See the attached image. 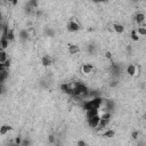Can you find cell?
<instances>
[{
  "mask_svg": "<svg viewBox=\"0 0 146 146\" xmlns=\"http://www.w3.org/2000/svg\"><path fill=\"white\" fill-rule=\"evenodd\" d=\"M88 87L81 82H74L72 84V96L74 97H85L88 96Z\"/></svg>",
  "mask_w": 146,
  "mask_h": 146,
  "instance_id": "1",
  "label": "cell"
},
{
  "mask_svg": "<svg viewBox=\"0 0 146 146\" xmlns=\"http://www.w3.org/2000/svg\"><path fill=\"white\" fill-rule=\"evenodd\" d=\"M103 101H104V99H103L101 96L94 97V98H91L90 101H86V102L84 103V109H85L86 111H87V110H91V109L98 110V109L102 106Z\"/></svg>",
  "mask_w": 146,
  "mask_h": 146,
  "instance_id": "2",
  "label": "cell"
},
{
  "mask_svg": "<svg viewBox=\"0 0 146 146\" xmlns=\"http://www.w3.org/2000/svg\"><path fill=\"white\" fill-rule=\"evenodd\" d=\"M111 113L110 112H106V113H104L103 115H101V120H99V123H98V126H97V129H104L109 123H110V121H111Z\"/></svg>",
  "mask_w": 146,
  "mask_h": 146,
  "instance_id": "3",
  "label": "cell"
},
{
  "mask_svg": "<svg viewBox=\"0 0 146 146\" xmlns=\"http://www.w3.org/2000/svg\"><path fill=\"white\" fill-rule=\"evenodd\" d=\"M87 120H88V126H89L90 128H97V126H98V123H99V120H101V115L97 114V115L87 118Z\"/></svg>",
  "mask_w": 146,
  "mask_h": 146,
  "instance_id": "4",
  "label": "cell"
},
{
  "mask_svg": "<svg viewBox=\"0 0 146 146\" xmlns=\"http://www.w3.org/2000/svg\"><path fill=\"white\" fill-rule=\"evenodd\" d=\"M67 30H68L70 32H77V31L80 30V25H79L77 22H74V21H71V22L67 24Z\"/></svg>",
  "mask_w": 146,
  "mask_h": 146,
  "instance_id": "5",
  "label": "cell"
},
{
  "mask_svg": "<svg viewBox=\"0 0 146 146\" xmlns=\"http://www.w3.org/2000/svg\"><path fill=\"white\" fill-rule=\"evenodd\" d=\"M62 90L65 93V94H68V95H72V84H64L61 86Z\"/></svg>",
  "mask_w": 146,
  "mask_h": 146,
  "instance_id": "6",
  "label": "cell"
},
{
  "mask_svg": "<svg viewBox=\"0 0 146 146\" xmlns=\"http://www.w3.org/2000/svg\"><path fill=\"white\" fill-rule=\"evenodd\" d=\"M82 72L84 73H86V74H88V73H91V71L94 70V66H93V64H90V63H87V64H84L82 65Z\"/></svg>",
  "mask_w": 146,
  "mask_h": 146,
  "instance_id": "7",
  "label": "cell"
},
{
  "mask_svg": "<svg viewBox=\"0 0 146 146\" xmlns=\"http://www.w3.org/2000/svg\"><path fill=\"white\" fill-rule=\"evenodd\" d=\"M79 51H80V48H79V46H77V45H70V46H68V53H70L71 55L78 54Z\"/></svg>",
  "mask_w": 146,
  "mask_h": 146,
  "instance_id": "8",
  "label": "cell"
},
{
  "mask_svg": "<svg viewBox=\"0 0 146 146\" xmlns=\"http://www.w3.org/2000/svg\"><path fill=\"white\" fill-rule=\"evenodd\" d=\"M8 45H9V41H8V39L6 37H1V38H0V48L5 50L8 47Z\"/></svg>",
  "mask_w": 146,
  "mask_h": 146,
  "instance_id": "9",
  "label": "cell"
},
{
  "mask_svg": "<svg viewBox=\"0 0 146 146\" xmlns=\"http://www.w3.org/2000/svg\"><path fill=\"white\" fill-rule=\"evenodd\" d=\"M113 29H114V31H115L116 33H120V34L124 32V26H123L122 24H120V23L113 24Z\"/></svg>",
  "mask_w": 146,
  "mask_h": 146,
  "instance_id": "10",
  "label": "cell"
},
{
  "mask_svg": "<svg viewBox=\"0 0 146 146\" xmlns=\"http://www.w3.org/2000/svg\"><path fill=\"white\" fill-rule=\"evenodd\" d=\"M13 128L8 124H3L1 127H0V135H6L8 131H11Z\"/></svg>",
  "mask_w": 146,
  "mask_h": 146,
  "instance_id": "11",
  "label": "cell"
},
{
  "mask_svg": "<svg viewBox=\"0 0 146 146\" xmlns=\"http://www.w3.org/2000/svg\"><path fill=\"white\" fill-rule=\"evenodd\" d=\"M20 39H21L22 42L28 41V39H29V33H28L26 30H22V31L20 32Z\"/></svg>",
  "mask_w": 146,
  "mask_h": 146,
  "instance_id": "12",
  "label": "cell"
},
{
  "mask_svg": "<svg viewBox=\"0 0 146 146\" xmlns=\"http://www.w3.org/2000/svg\"><path fill=\"white\" fill-rule=\"evenodd\" d=\"M51 63H53V59H51L50 56L46 55V56L42 57V65L43 66H49V65H51Z\"/></svg>",
  "mask_w": 146,
  "mask_h": 146,
  "instance_id": "13",
  "label": "cell"
},
{
  "mask_svg": "<svg viewBox=\"0 0 146 146\" xmlns=\"http://www.w3.org/2000/svg\"><path fill=\"white\" fill-rule=\"evenodd\" d=\"M8 78L7 70H0V84H3Z\"/></svg>",
  "mask_w": 146,
  "mask_h": 146,
  "instance_id": "14",
  "label": "cell"
},
{
  "mask_svg": "<svg viewBox=\"0 0 146 146\" xmlns=\"http://www.w3.org/2000/svg\"><path fill=\"white\" fill-rule=\"evenodd\" d=\"M127 73L129 76H135V73H136V66L135 65H128V67H127Z\"/></svg>",
  "mask_w": 146,
  "mask_h": 146,
  "instance_id": "15",
  "label": "cell"
},
{
  "mask_svg": "<svg viewBox=\"0 0 146 146\" xmlns=\"http://www.w3.org/2000/svg\"><path fill=\"white\" fill-rule=\"evenodd\" d=\"M135 21H136L137 23H143V22L145 21V15H144L143 13H138V14L135 16Z\"/></svg>",
  "mask_w": 146,
  "mask_h": 146,
  "instance_id": "16",
  "label": "cell"
},
{
  "mask_svg": "<svg viewBox=\"0 0 146 146\" xmlns=\"http://www.w3.org/2000/svg\"><path fill=\"white\" fill-rule=\"evenodd\" d=\"M7 59H8V57H7L6 51H5L4 49H0V62H1V63H5Z\"/></svg>",
  "mask_w": 146,
  "mask_h": 146,
  "instance_id": "17",
  "label": "cell"
},
{
  "mask_svg": "<svg viewBox=\"0 0 146 146\" xmlns=\"http://www.w3.org/2000/svg\"><path fill=\"white\" fill-rule=\"evenodd\" d=\"M86 112H87V118H90V116H94V115H97V114H99V113H98V110H96V109L87 110Z\"/></svg>",
  "mask_w": 146,
  "mask_h": 146,
  "instance_id": "18",
  "label": "cell"
},
{
  "mask_svg": "<svg viewBox=\"0 0 146 146\" xmlns=\"http://www.w3.org/2000/svg\"><path fill=\"white\" fill-rule=\"evenodd\" d=\"M7 39H8V41H13L15 39L14 30H8V32H7Z\"/></svg>",
  "mask_w": 146,
  "mask_h": 146,
  "instance_id": "19",
  "label": "cell"
},
{
  "mask_svg": "<svg viewBox=\"0 0 146 146\" xmlns=\"http://www.w3.org/2000/svg\"><path fill=\"white\" fill-rule=\"evenodd\" d=\"M114 136V131L113 130H107L106 132L103 134V137H106V138H111Z\"/></svg>",
  "mask_w": 146,
  "mask_h": 146,
  "instance_id": "20",
  "label": "cell"
},
{
  "mask_svg": "<svg viewBox=\"0 0 146 146\" xmlns=\"http://www.w3.org/2000/svg\"><path fill=\"white\" fill-rule=\"evenodd\" d=\"M29 6H31L32 8H37L38 7V0H29Z\"/></svg>",
  "mask_w": 146,
  "mask_h": 146,
  "instance_id": "21",
  "label": "cell"
},
{
  "mask_svg": "<svg viewBox=\"0 0 146 146\" xmlns=\"http://www.w3.org/2000/svg\"><path fill=\"white\" fill-rule=\"evenodd\" d=\"M136 32H137L138 34H140V36H145V34H146V29H145V28H138V29L136 30Z\"/></svg>",
  "mask_w": 146,
  "mask_h": 146,
  "instance_id": "22",
  "label": "cell"
},
{
  "mask_svg": "<svg viewBox=\"0 0 146 146\" xmlns=\"http://www.w3.org/2000/svg\"><path fill=\"white\" fill-rule=\"evenodd\" d=\"M131 39H132L134 41H138V39H139V37H138V33L136 32V30H134V31L131 32Z\"/></svg>",
  "mask_w": 146,
  "mask_h": 146,
  "instance_id": "23",
  "label": "cell"
},
{
  "mask_svg": "<svg viewBox=\"0 0 146 146\" xmlns=\"http://www.w3.org/2000/svg\"><path fill=\"white\" fill-rule=\"evenodd\" d=\"M88 51H89V53H91V54H94V53L96 51V49H95V46H94V45H90V46H88Z\"/></svg>",
  "mask_w": 146,
  "mask_h": 146,
  "instance_id": "24",
  "label": "cell"
},
{
  "mask_svg": "<svg viewBox=\"0 0 146 146\" xmlns=\"http://www.w3.org/2000/svg\"><path fill=\"white\" fill-rule=\"evenodd\" d=\"M105 57H106V58H111V57H112V54H111V51H106V54H105Z\"/></svg>",
  "mask_w": 146,
  "mask_h": 146,
  "instance_id": "25",
  "label": "cell"
},
{
  "mask_svg": "<svg viewBox=\"0 0 146 146\" xmlns=\"http://www.w3.org/2000/svg\"><path fill=\"white\" fill-rule=\"evenodd\" d=\"M4 86H3V84H0V94H3L4 93Z\"/></svg>",
  "mask_w": 146,
  "mask_h": 146,
  "instance_id": "26",
  "label": "cell"
},
{
  "mask_svg": "<svg viewBox=\"0 0 146 146\" xmlns=\"http://www.w3.org/2000/svg\"><path fill=\"white\" fill-rule=\"evenodd\" d=\"M137 136H138V132H137V131L132 132V138H134V139H136V138H137Z\"/></svg>",
  "mask_w": 146,
  "mask_h": 146,
  "instance_id": "27",
  "label": "cell"
},
{
  "mask_svg": "<svg viewBox=\"0 0 146 146\" xmlns=\"http://www.w3.org/2000/svg\"><path fill=\"white\" fill-rule=\"evenodd\" d=\"M78 145H79V146H84V145H86V143L82 141V140H80V141H78Z\"/></svg>",
  "mask_w": 146,
  "mask_h": 146,
  "instance_id": "28",
  "label": "cell"
},
{
  "mask_svg": "<svg viewBox=\"0 0 146 146\" xmlns=\"http://www.w3.org/2000/svg\"><path fill=\"white\" fill-rule=\"evenodd\" d=\"M17 1H18V0H12V3H13V5H16V4H17Z\"/></svg>",
  "mask_w": 146,
  "mask_h": 146,
  "instance_id": "29",
  "label": "cell"
},
{
  "mask_svg": "<svg viewBox=\"0 0 146 146\" xmlns=\"http://www.w3.org/2000/svg\"><path fill=\"white\" fill-rule=\"evenodd\" d=\"M107 0H99V3H106Z\"/></svg>",
  "mask_w": 146,
  "mask_h": 146,
  "instance_id": "30",
  "label": "cell"
},
{
  "mask_svg": "<svg viewBox=\"0 0 146 146\" xmlns=\"http://www.w3.org/2000/svg\"><path fill=\"white\" fill-rule=\"evenodd\" d=\"M94 3H99V0H93Z\"/></svg>",
  "mask_w": 146,
  "mask_h": 146,
  "instance_id": "31",
  "label": "cell"
},
{
  "mask_svg": "<svg viewBox=\"0 0 146 146\" xmlns=\"http://www.w3.org/2000/svg\"><path fill=\"white\" fill-rule=\"evenodd\" d=\"M1 17H3V16H1V13H0V23H1Z\"/></svg>",
  "mask_w": 146,
  "mask_h": 146,
  "instance_id": "32",
  "label": "cell"
},
{
  "mask_svg": "<svg viewBox=\"0 0 146 146\" xmlns=\"http://www.w3.org/2000/svg\"><path fill=\"white\" fill-rule=\"evenodd\" d=\"M7 1H12V0H7Z\"/></svg>",
  "mask_w": 146,
  "mask_h": 146,
  "instance_id": "33",
  "label": "cell"
}]
</instances>
